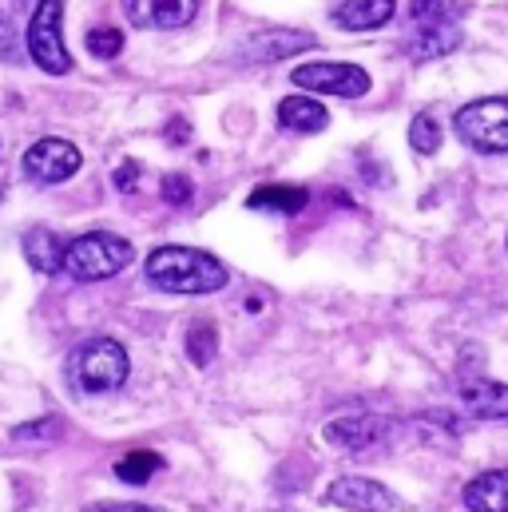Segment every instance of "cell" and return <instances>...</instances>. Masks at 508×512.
<instances>
[{"label": "cell", "instance_id": "24", "mask_svg": "<svg viewBox=\"0 0 508 512\" xmlns=\"http://www.w3.org/2000/svg\"><path fill=\"white\" fill-rule=\"evenodd\" d=\"M60 433H64V425H60L56 417H44V421H36V425H20L12 437H16V441H44V437L52 441V437H60Z\"/></svg>", "mask_w": 508, "mask_h": 512}, {"label": "cell", "instance_id": "10", "mask_svg": "<svg viewBox=\"0 0 508 512\" xmlns=\"http://www.w3.org/2000/svg\"><path fill=\"white\" fill-rule=\"evenodd\" d=\"M326 501L334 509H350V512H397L401 501L397 493H389L385 485L370 481V477H338L330 489H326Z\"/></svg>", "mask_w": 508, "mask_h": 512}, {"label": "cell", "instance_id": "19", "mask_svg": "<svg viewBox=\"0 0 508 512\" xmlns=\"http://www.w3.org/2000/svg\"><path fill=\"white\" fill-rule=\"evenodd\" d=\"M159 469H163V457H159V453H151V449H135V453L120 457L116 477H120V481H127V485H147V481H151Z\"/></svg>", "mask_w": 508, "mask_h": 512}, {"label": "cell", "instance_id": "3", "mask_svg": "<svg viewBox=\"0 0 508 512\" xmlns=\"http://www.w3.org/2000/svg\"><path fill=\"white\" fill-rule=\"evenodd\" d=\"M131 374V358L116 338H92L68 354V382L80 393H112Z\"/></svg>", "mask_w": 508, "mask_h": 512}, {"label": "cell", "instance_id": "4", "mask_svg": "<svg viewBox=\"0 0 508 512\" xmlns=\"http://www.w3.org/2000/svg\"><path fill=\"white\" fill-rule=\"evenodd\" d=\"M131 258L135 251L127 239L112 235V231H88L64 247V270L76 282H104V278H116L120 270H127Z\"/></svg>", "mask_w": 508, "mask_h": 512}, {"label": "cell", "instance_id": "13", "mask_svg": "<svg viewBox=\"0 0 508 512\" xmlns=\"http://www.w3.org/2000/svg\"><path fill=\"white\" fill-rule=\"evenodd\" d=\"M461 501L469 512H508V469H485L465 489Z\"/></svg>", "mask_w": 508, "mask_h": 512}, {"label": "cell", "instance_id": "27", "mask_svg": "<svg viewBox=\"0 0 508 512\" xmlns=\"http://www.w3.org/2000/svg\"><path fill=\"white\" fill-rule=\"evenodd\" d=\"M88 512H155L147 505H120V501H108V505H92Z\"/></svg>", "mask_w": 508, "mask_h": 512}, {"label": "cell", "instance_id": "2", "mask_svg": "<svg viewBox=\"0 0 508 512\" xmlns=\"http://www.w3.org/2000/svg\"><path fill=\"white\" fill-rule=\"evenodd\" d=\"M461 44L457 0H409V56L433 60Z\"/></svg>", "mask_w": 508, "mask_h": 512}, {"label": "cell", "instance_id": "11", "mask_svg": "<svg viewBox=\"0 0 508 512\" xmlns=\"http://www.w3.org/2000/svg\"><path fill=\"white\" fill-rule=\"evenodd\" d=\"M124 12L135 28L167 32V28L191 24L199 12V0H124Z\"/></svg>", "mask_w": 508, "mask_h": 512}, {"label": "cell", "instance_id": "16", "mask_svg": "<svg viewBox=\"0 0 508 512\" xmlns=\"http://www.w3.org/2000/svg\"><path fill=\"white\" fill-rule=\"evenodd\" d=\"M24 258L36 274H56V270H64V243L48 227H28L24 231Z\"/></svg>", "mask_w": 508, "mask_h": 512}, {"label": "cell", "instance_id": "25", "mask_svg": "<svg viewBox=\"0 0 508 512\" xmlns=\"http://www.w3.org/2000/svg\"><path fill=\"white\" fill-rule=\"evenodd\" d=\"M0 60L4 64H20V44H16V32H12V20L0 12Z\"/></svg>", "mask_w": 508, "mask_h": 512}, {"label": "cell", "instance_id": "26", "mask_svg": "<svg viewBox=\"0 0 508 512\" xmlns=\"http://www.w3.org/2000/svg\"><path fill=\"white\" fill-rule=\"evenodd\" d=\"M116 187H120V191H135V187H139V163H131V159L120 163V171H116Z\"/></svg>", "mask_w": 508, "mask_h": 512}, {"label": "cell", "instance_id": "14", "mask_svg": "<svg viewBox=\"0 0 508 512\" xmlns=\"http://www.w3.org/2000/svg\"><path fill=\"white\" fill-rule=\"evenodd\" d=\"M330 20L350 32H374L393 20V0H346L330 12Z\"/></svg>", "mask_w": 508, "mask_h": 512}, {"label": "cell", "instance_id": "22", "mask_svg": "<svg viewBox=\"0 0 508 512\" xmlns=\"http://www.w3.org/2000/svg\"><path fill=\"white\" fill-rule=\"evenodd\" d=\"M88 52L96 60H116L124 52V32L120 28H92L88 32Z\"/></svg>", "mask_w": 508, "mask_h": 512}, {"label": "cell", "instance_id": "20", "mask_svg": "<svg viewBox=\"0 0 508 512\" xmlns=\"http://www.w3.org/2000/svg\"><path fill=\"white\" fill-rule=\"evenodd\" d=\"M215 326L211 322H199V326H191V334H187V358L195 362V366H211L215 362Z\"/></svg>", "mask_w": 508, "mask_h": 512}, {"label": "cell", "instance_id": "1", "mask_svg": "<svg viewBox=\"0 0 508 512\" xmlns=\"http://www.w3.org/2000/svg\"><path fill=\"white\" fill-rule=\"evenodd\" d=\"M143 270H147V282L167 294H215L231 278L219 258L195 247H159L147 255Z\"/></svg>", "mask_w": 508, "mask_h": 512}, {"label": "cell", "instance_id": "18", "mask_svg": "<svg viewBox=\"0 0 508 512\" xmlns=\"http://www.w3.org/2000/svg\"><path fill=\"white\" fill-rule=\"evenodd\" d=\"M314 40L306 32H270V36H258L247 56L254 60H282V56H294V52H306Z\"/></svg>", "mask_w": 508, "mask_h": 512}, {"label": "cell", "instance_id": "9", "mask_svg": "<svg viewBox=\"0 0 508 512\" xmlns=\"http://www.w3.org/2000/svg\"><path fill=\"white\" fill-rule=\"evenodd\" d=\"M385 433H389L385 417H378V413H366V409L338 413V417H330V421L322 425L326 445H334V449H342V453H366L370 445L385 441Z\"/></svg>", "mask_w": 508, "mask_h": 512}, {"label": "cell", "instance_id": "8", "mask_svg": "<svg viewBox=\"0 0 508 512\" xmlns=\"http://www.w3.org/2000/svg\"><path fill=\"white\" fill-rule=\"evenodd\" d=\"M80 147L68 143V139H36L28 151H24V175L32 183H64L80 171Z\"/></svg>", "mask_w": 508, "mask_h": 512}, {"label": "cell", "instance_id": "28", "mask_svg": "<svg viewBox=\"0 0 508 512\" xmlns=\"http://www.w3.org/2000/svg\"><path fill=\"white\" fill-rule=\"evenodd\" d=\"M171 143H183V124H171Z\"/></svg>", "mask_w": 508, "mask_h": 512}, {"label": "cell", "instance_id": "15", "mask_svg": "<svg viewBox=\"0 0 508 512\" xmlns=\"http://www.w3.org/2000/svg\"><path fill=\"white\" fill-rule=\"evenodd\" d=\"M310 195L306 187H294V183H266V187H254L247 207L251 211H270V215H298L306 211Z\"/></svg>", "mask_w": 508, "mask_h": 512}, {"label": "cell", "instance_id": "23", "mask_svg": "<svg viewBox=\"0 0 508 512\" xmlns=\"http://www.w3.org/2000/svg\"><path fill=\"white\" fill-rule=\"evenodd\" d=\"M191 195H195V187H191L187 175H167V179H163V199H167L171 207H187Z\"/></svg>", "mask_w": 508, "mask_h": 512}, {"label": "cell", "instance_id": "17", "mask_svg": "<svg viewBox=\"0 0 508 512\" xmlns=\"http://www.w3.org/2000/svg\"><path fill=\"white\" fill-rule=\"evenodd\" d=\"M278 124L286 131L310 135V131H322L330 124V112H326L318 100H310V96H286V100L278 104Z\"/></svg>", "mask_w": 508, "mask_h": 512}, {"label": "cell", "instance_id": "5", "mask_svg": "<svg viewBox=\"0 0 508 512\" xmlns=\"http://www.w3.org/2000/svg\"><path fill=\"white\" fill-rule=\"evenodd\" d=\"M60 24H64V0H40V4L32 8L28 40H24V44H28L32 64H36L40 72H48V76L72 72V56H68V48H64Z\"/></svg>", "mask_w": 508, "mask_h": 512}, {"label": "cell", "instance_id": "21", "mask_svg": "<svg viewBox=\"0 0 508 512\" xmlns=\"http://www.w3.org/2000/svg\"><path fill=\"white\" fill-rule=\"evenodd\" d=\"M409 143H413L417 155H433V151L441 147V128H437V120H433L429 112L413 116V124H409Z\"/></svg>", "mask_w": 508, "mask_h": 512}, {"label": "cell", "instance_id": "7", "mask_svg": "<svg viewBox=\"0 0 508 512\" xmlns=\"http://www.w3.org/2000/svg\"><path fill=\"white\" fill-rule=\"evenodd\" d=\"M290 80L306 92L318 96H342V100H358L370 92V76L358 64H302L290 72Z\"/></svg>", "mask_w": 508, "mask_h": 512}, {"label": "cell", "instance_id": "12", "mask_svg": "<svg viewBox=\"0 0 508 512\" xmlns=\"http://www.w3.org/2000/svg\"><path fill=\"white\" fill-rule=\"evenodd\" d=\"M461 405L481 421H508V385L493 378H465L457 385Z\"/></svg>", "mask_w": 508, "mask_h": 512}, {"label": "cell", "instance_id": "6", "mask_svg": "<svg viewBox=\"0 0 508 512\" xmlns=\"http://www.w3.org/2000/svg\"><path fill=\"white\" fill-rule=\"evenodd\" d=\"M457 135L485 151V155H501L508 151V96H489V100H473L453 116Z\"/></svg>", "mask_w": 508, "mask_h": 512}]
</instances>
